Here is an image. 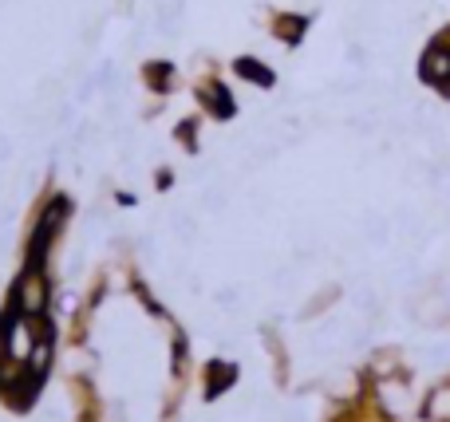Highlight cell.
Instances as JSON below:
<instances>
[{"instance_id": "5", "label": "cell", "mask_w": 450, "mask_h": 422, "mask_svg": "<svg viewBox=\"0 0 450 422\" xmlns=\"http://www.w3.org/2000/svg\"><path fill=\"white\" fill-rule=\"evenodd\" d=\"M237 71H241V75H253L257 83H273V75H269V71L261 68V63H253V60H241V63H237Z\"/></svg>"}, {"instance_id": "2", "label": "cell", "mask_w": 450, "mask_h": 422, "mask_svg": "<svg viewBox=\"0 0 450 422\" xmlns=\"http://www.w3.org/2000/svg\"><path fill=\"white\" fill-rule=\"evenodd\" d=\"M32 343H36V335H32V328H28L24 320H12V324H4L0 347H4V355H8L12 363H24V359H28Z\"/></svg>"}, {"instance_id": "4", "label": "cell", "mask_w": 450, "mask_h": 422, "mask_svg": "<svg viewBox=\"0 0 450 422\" xmlns=\"http://www.w3.org/2000/svg\"><path fill=\"white\" fill-rule=\"evenodd\" d=\"M430 414H435V418H450V387H442V391L430 399Z\"/></svg>"}, {"instance_id": "3", "label": "cell", "mask_w": 450, "mask_h": 422, "mask_svg": "<svg viewBox=\"0 0 450 422\" xmlns=\"http://www.w3.org/2000/svg\"><path fill=\"white\" fill-rule=\"evenodd\" d=\"M383 399H387L391 411H403V407H407V391L395 387V383H383Z\"/></svg>"}, {"instance_id": "1", "label": "cell", "mask_w": 450, "mask_h": 422, "mask_svg": "<svg viewBox=\"0 0 450 422\" xmlns=\"http://www.w3.org/2000/svg\"><path fill=\"white\" fill-rule=\"evenodd\" d=\"M16 308L24 316H40L48 308V284H44V276L36 269H28L20 276V284H16Z\"/></svg>"}]
</instances>
